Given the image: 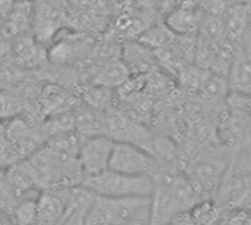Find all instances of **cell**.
Instances as JSON below:
<instances>
[{"label": "cell", "mask_w": 251, "mask_h": 225, "mask_svg": "<svg viewBox=\"0 0 251 225\" xmlns=\"http://www.w3.org/2000/svg\"><path fill=\"white\" fill-rule=\"evenodd\" d=\"M150 212V197H107L94 195L84 225H126Z\"/></svg>", "instance_id": "cell-1"}, {"label": "cell", "mask_w": 251, "mask_h": 225, "mask_svg": "<svg viewBox=\"0 0 251 225\" xmlns=\"http://www.w3.org/2000/svg\"><path fill=\"white\" fill-rule=\"evenodd\" d=\"M93 195L107 197H150L156 181L150 175H128L112 169L82 180L79 184Z\"/></svg>", "instance_id": "cell-2"}, {"label": "cell", "mask_w": 251, "mask_h": 225, "mask_svg": "<svg viewBox=\"0 0 251 225\" xmlns=\"http://www.w3.org/2000/svg\"><path fill=\"white\" fill-rule=\"evenodd\" d=\"M109 169L128 175H150L156 178L160 172V164L153 153L140 146L115 141Z\"/></svg>", "instance_id": "cell-3"}, {"label": "cell", "mask_w": 251, "mask_h": 225, "mask_svg": "<svg viewBox=\"0 0 251 225\" xmlns=\"http://www.w3.org/2000/svg\"><path fill=\"white\" fill-rule=\"evenodd\" d=\"M66 0H34L32 35L43 44L53 41L63 25Z\"/></svg>", "instance_id": "cell-4"}, {"label": "cell", "mask_w": 251, "mask_h": 225, "mask_svg": "<svg viewBox=\"0 0 251 225\" xmlns=\"http://www.w3.org/2000/svg\"><path fill=\"white\" fill-rule=\"evenodd\" d=\"M115 141L107 136H94L84 140L78 150V164L84 180L109 169ZM82 183V181H81Z\"/></svg>", "instance_id": "cell-5"}, {"label": "cell", "mask_w": 251, "mask_h": 225, "mask_svg": "<svg viewBox=\"0 0 251 225\" xmlns=\"http://www.w3.org/2000/svg\"><path fill=\"white\" fill-rule=\"evenodd\" d=\"M204 16L196 0H178L169 7L165 25L176 37H197Z\"/></svg>", "instance_id": "cell-6"}, {"label": "cell", "mask_w": 251, "mask_h": 225, "mask_svg": "<svg viewBox=\"0 0 251 225\" xmlns=\"http://www.w3.org/2000/svg\"><path fill=\"white\" fill-rule=\"evenodd\" d=\"M154 181L156 187L150 196V225H168L176 214L187 209L166 183Z\"/></svg>", "instance_id": "cell-7"}, {"label": "cell", "mask_w": 251, "mask_h": 225, "mask_svg": "<svg viewBox=\"0 0 251 225\" xmlns=\"http://www.w3.org/2000/svg\"><path fill=\"white\" fill-rule=\"evenodd\" d=\"M224 171H225V165H222L221 161L201 159L191 165L187 175L203 196V195H212L213 192L218 190L224 177Z\"/></svg>", "instance_id": "cell-8"}, {"label": "cell", "mask_w": 251, "mask_h": 225, "mask_svg": "<svg viewBox=\"0 0 251 225\" xmlns=\"http://www.w3.org/2000/svg\"><path fill=\"white\" fill-rule=\"evenodd\" d=\"M228 85L231 93L251 96V56L240 43H235L228 72Z\"/></svg>", "instance_id": "cell-9"}, {"label": "cell", "mask_w": 251, "mask_h": 225, "mask_svg": "<svg viewBox=\"0 0 251 225\" xmlns=\"http://www.w3.org/2000/svg\"><path fill=\"white\" fill-rule=\"evenodd\" d=\"M32 18H34V1L18 0L9 15L3 19V34L15 40L21 35L32 32Z\"/></svg>", "instance_id": "cell-10"}, {"label": "cell", "mask_w": 251, "mask_h": 225, "mask_svg": "<svg viewBox=\"0 0 251 225\" xmlns=\"http://www.w3.org/2000/svg\"><path fill=\"white\" fill-rule=\"evenodd\" d=\"M15 62L22 68H32L47 59V50L34 35L26 34L13 40L12 44Z\"/></svg>", "instance_id": "cell-11"}, {"label": "cell", "mask_w": 251, "mask_h": 225, "mask_svg": "<svg viewBox=\"0 0 251 225\" xmlns=\"http://www.w3.org/2000/svg\"><path fill=\"white\" fill-rule=\"evenodd\" d=\"M128 72L132 75H143L149 72L153 65V52L150 47L138 43H126L122 49V59Z\"/></svg>", "instance_id": "cell-12"}, {"label": "cell", "mask_w": 251, "mask_h": 225, "mask_svg": "<svg viewBox=\"0 0 251 225\" xmlns=\"http://www.w3.org/2000/svg\"><path fill=\"white\" fill-rule=\"evenodd\" d=\"M221 18L229 41L240 43L250 25L251 4H232Z\"/></svg>", "instance_id": "cell-13"}, {"label": "cell", "mask_w": 251, "mask_h": 225, "mask_svg": "<svg viewBox=\"0 0 251 225\" xmlns=\"http://www.w3.org/2000/svg\"><path fill=\"white\" fill-rule=\"evenodd\" d=\"M196 225H221L224 214L218 203L203 199L190 209Z\"/></svg>", "instance_id": "cell-14"}, {"label": "cell", "mask_w": 251, "mask_h": 225, "mask_svg": "<svg viewBox=\"0 0 251 225\" xmlns=\"http://www.w3.org/2000/svg\"><path fill=\"white\" fill-rule=\"evenodd\" d=\"M41 102L44 103V109L47 108L49 111H54L57 112V115L71 109L74 105V99L71 97V94L59 88V85H49V88H44Z\"/></svg>", "instance_id": "cell-15"}, {"label": "cell", "mask_w": 251, "mask_h": 225, "mask_svg": "<svg viewBox=\"0 0 251 225\" xmlns=\"http://www.w3.org/2000/svg\"><path fill=\"white\" fill-rule=\"evenodd\" d=\"M82 97L85 100V105H88L93 109L97 111H109L107 108L112 103V91L110 87L101 85V84H94L87 87L82 91Z\"/></svg>", "instance_id": "cell-16"}, {"label": "cell", "mask_w": 251, "mask_h": 225, "mask_svg": "<svg viewBox=\"0 0 251 225\" xmlns=\"http://www.w3.org/2000/svg\"><path fill=\"white\" fill-rule=\"evenodd\" d=\"M13 220L16 225H35L37 223V199L21 200L13 209Z\"/></svg>", "instance_id": "cell-17"}, {"label": "cell", "mask_w": 251, "mask_h": 225, "mask_svg": "<svg viewBox=\"0 0 251 225\" xmlns=\"http://www.w3.org/2000/svg\"><path fill=\"white\" fill-rule=\"evenodd\" d=\"M16 205H18V200L10 189L4 168H0V211L13 214V209Z\"/></svg>", "instance_id": "cell-18"}, {"label": "cell", "mask_w": 251, "mask_h": 225, "mask_svg": "<svg viewBox=\"0 0 251 225\" xmlns=\"http://www.w3.org/2000/svg\"><path fill=\"white\" fill-rule=\"evenodd\" d=\"M19 162L6 134V121H0V168H7Z\"/></svg>", "instance_id": "cell-19"}, {"label": "cell", "mask_w": 251, "mask_h": 225, "mask_svg": "<svg viewBox=\"0 0 251 225\" xmlns=\"http://www.w3.org/2000/svg\"><path fill=\"white\" fill-rule=\"evenodd\" d=\"M199 7L206 16H224L234 4L232 0H196Z\"/></svg>", "instance_id": "cell-20"}, {"label": "cell", "mask_w": 251, "mask_h": 225, "mask_svg": "<svg viewBox=\"0 0 251 225\" xmlns=\"http://www.w3.org/2000/svg\"><path fill=\"white\" fill-rule=\"evenodd\" d=\"M21 109L19 99L12 93H0V121L12 119Z\"/></svg>", "instance_id": "cell-21"}, {"label": "cell", "mask_w": 251, "mask_h": 225, "mask_svg": "<svg viewBox=\"0 0 251 225\" xmlns=\"http://www.w3.org/2000/svg\"><path fill=\"white\" fill-rule=\"evenodd\" d=\"M221 225H251V212L237 209L222 218Z\"/></svg>", "instance_id": "cell-22"}, {"label": "cell", "mask_w": 251, "mask_h": 225, "mask_svg": "<svg viewBox=\"0 0 251 225\" xmlns=\"http://www.w3.org/2000/svg\"><path fill=\"white\" fill-rule=\"evenodd\" d=\"M168 225H196L194 220H193V215L190 211H182L179 214H176Z\"/></svg>", "instance_id": "cell-23"}, {"label": "cell", "mask_w": 251, "mask_h": 225, "mask_svg": "<svg viewBox=\"0 0 251 225\" xmlns=\"http://www.w3.org/2000/svg\"><path fill=\"white\" fill-rule=\"evenodd\" d=\"M18 0H0V21L3 22V19L9 15V12L13 9V6L16 4Z\"/></svg>", "instance_id": "cell-24"}, {"label": "cell", "mask_w": 251, "mask_h": 225, "mask_svg": "<svg viewBox=\"0 0 251 225\" xmlns=\"http://www.w3.org/2000/svg\"><path fill=\"white\" fill-rule=\"evenodd\" d=\"M234 4H251V0H232Z\"/></svg>", "instance_id": "cell-25"}, {"label": "cell", "mask_w": 251, "mask_h": 225, "mask_svg": "<svg viewBox=\"0 0 251 225\" xmlns=\"http://www.w3.org/2000/svg\"><path fill=\"white\" fill-rule=\"evenodd\" d=\"M29 1H34V0H29Z\"/></svg>", "instance_id": "cell-26"}]
</instances>
